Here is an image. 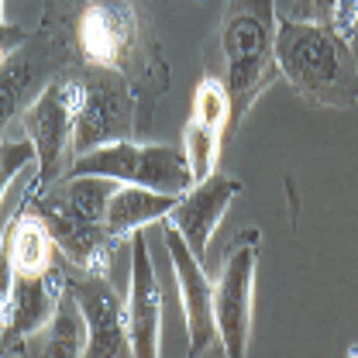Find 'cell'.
Listing matches in <instances>:
<instances>
[{
    "label": "cell",
    "instance_id": "cell-24",
    "mask_svg": "<svg viewBox=\"0 0 358 358\" xmlns=\"http://www.w3.org/2000/svg\"><path fill=\"white\" fill-rule=\"evenodd\" d=\"M355 28H358V0H338V14H334V31H338L341 38H348V42H352Z\"/></svg>",
    "mask_w": 358,
    "mask_h": 358
},
{
    "label": "cell",
    "instance_id": "cell-26",
    "mask_svg": "<svg viewBox=\"0 0 358 358\" xmlns=\"http://www.w3.org/2000/svg\"><path fill=\"white\" fill-rule=\"evenodd\" d=\"M0 17H3V0H0Z\"/></svg>",
    "mask_w": 358,
    "mask_h": 358
},
{
    "label": "cell",
    "instance_id": "cell-18",
    "mask_svg": "<svg viewBox=\"0 0 358 358\" xmlns=\"http://www.w3.org/2000/svg\"><path fill=\"white\" fill-rule=\"evenodd\" d=\"M55 186H59L62 200H66L80 217L103 224V217H107V203H110V196L117 193L121 182L103 179V176H66L62 182H55Z\"/></svg>",
    "mask_w": 358,
    "mask_h": 358
},
{
    "label": "cell",
    "instance_id": "cell-13",
    "mask_svg": "<svg viewBox=\"0 0 358 358\" xmlns=\"http://www.w3.org/2000/svg\"><path fill=\"white\" fill-rule=\"evenodd\" d=\"M66 293V259L59 252V259L52 262L48 272L42 275H31V279H21L14 275V296H10V310H7V320L0 324L3 327V345L7 352L10 348H24L35 334H42L52 320V313L59 307Z\"/></svg>",
    "mask_w": 358,
    "mask_h": 358
},
{
    "label": "cell",
    "instance_id": "cell-9",
    "mask_svg": "<svg viewBox=\"0 0 358 358\" xmlns=\"http://www.w3.org/2000/svg\"><path fill=\"white\" fill-rule=\"evenodd\" d=\"M66 289L87 324L83 358H131L121 289H114L107 275H90L73 266H66Z\"/></svg>",
    "mask_w": 358,
    "mask_h": 358
},
{
    "label": "cell",
    "instance_id": "cell-7",
    "mask_svg": "<svg viewBox=\"0 0 358 358\" xmlns=\"http://www.w3.org/2000/svg\"><path fill=\"white\" fill-rule=\"evenodd\" d=\"M24 207L48 227V234H52L55 248L62 252L66 266L80 268V272H90V275H110V262H114V252H117V241H121V238H114L103 224L80 217V214L62 200L59 186L42 189V193H35V189L28 186Z\"/></svg>",
    "mask_w": 358,
    "mask_h": 358
},
{
    "label": "cell",
    "instance_id": "cell-20",
    "mask_svg": "<svg viewBox=\"0 0 358 358\" xmlns=\"http://www.w3.org/2000/svg\"><path fill=\"white\" fill-rule=\"evenodd\" d=\"M189 121L203 124V128H214V131H231V100H227V90L221 87V80L214 76H203L200 87L193 93V110H189Z\"/></svg>",
    "mask_w": 358,
    "mask_h": 358
},
{
    "label": "cell",
    "instance_id": "cell-2",
    "mask_svg": "<svg viewBox=\"0 0 358 358\" xmlns=\"http://www.w3.org/2000/svg\"><path fill=\"white\" fill-rule=\"evenodd\" d=\"M275 0H224L221 21L207 42V76L221 80L231 100V128L245 121L255 100L266 93L275 76Z\"/></svg>",
    "mask_w": 358,
    "mask_h": 358
},
{
    "label": "cell",
    "instance_id": "cell-3",
    "mask_svg": "<svg viewBox=\"0 0 358 358\" xmlns=\"http://www.w3.org/2000/svg\"><path fill=\"white\" fill-rule=\"evenodd\" d=\"M275 62L289 87L313 107L358 103V59L334 24H303L289 17L279 21Z\"/></svg>",
    "mask_w": 358,
    "mask_h": 358
},
{
    "label": "cell",
    "instance_id": "cell-8",
    "mask_svg": "<svg viewBox=\"0 0 358 358\" xmlns=\"http://www.w3.org/2000/svg\"><path fill=\"white\" fill-rule=\"evenodd\" d=\"M21 131L35 145V159H38V176L31 179L35 193L52 189L55 182L69 176V169L76 162V155H73V114H69V100H66L59 76L21 114Z\"/></svg>",
    "mask_w": 358,
    "mask_h": 358
},
{
    "label": "cell",
    "instance_id": "cell-10",
    "mask_svg": "<svg viewBox=\"0 0 358 358\" xmlns=\"http://www.w3.org/2000/svg\"><path fill=\"white\" fill-rule=\"evenodd\" d=\"M124 327L131 358H159V334H162V286L152 266V248L145 234H131V275H128V307Z\"/></svg>",
    "mask_w": 358,
    "mask_h": 358
},
{
    "label": "cell",
    "instance_id": "cell-19",
    "mask_svg": "<svg viewBox=\"0 0 358 358\" xmlns=\"http://www.w3.org/2000/svg\"><path fill=\"white\" fill-rule=\"evenodd\" d=\"M221 141L224 131L203 128L196 121H186V128H182V155H186L193 186L203 182L207 176H214V166H217V155H221Z\"/></svg>",
    "mask_w": 358,
    "mask_h": 358
},
{
    "label": "cell",
    "instance_id": "cell-4",
    "mask_svg": "<svg viewBox=\"0 0 358 358\" xmlns=\"http://www.w3.org/2000/svg\"><path fill=\"white\" fill-rule=\"evenodd\" d=\"M69 114H73V155H87L93 148L114 141H138L145 128L134 90L128 80L107 69H62L59 73Z\"/></svg>",
    "mask_w": 358,
    "mask_h": 358
},
{
    "label": "cell",
    "instance_id": "cell-25",
    "mask_svg": "<svg viewBox=\"0 0 358 358\" xmlns=\"http://www.w3.org/2000/svg\"><path fill=\"white\" fill-rule=\"evenodd\" d=\"M200 358H227V355H224L221 341H217V345H210V348H207V352H203V355H200Z\"/></svg>",
    "mask_w": 358,
    "mask_h": 358
},
{
    "label": "cell",
    "instance_id": "cell-15",
    "mask_svg": "<svg viewBox=\"0 0 358 358\" xmlns=\"http://www.w3.org/2000/svg\"><path fill=\"white\" fill-rule=\"evenodd\" d=\"M176 200L179 196H169V193H155V189H145V186L121 182L117 193L107 203L103 227L114 238H131L138 227H145V224H152V221H162L176 207Z\"/></svg>",
    "mask_w": 358,
    "mask_h": 358
},
{
    "label": "cell",
    "instance_id": "cell-12",
    "mask_svg": "<svg viewBox=\"0 0 358 358\" xmlns=\"http://www.w3.org/2000/svg\"><path fill=\"white\" fill-rule=\"evenodd\" d=\"M238 193H241V179L207 176L203 182H196L193 189H186L176 200V207L162 217L169 227L179 231V238L196 255V262H207L210 238H214L217 224H221V217L227 214V207H231V200Z\"/></svg>",
    "mask_w": 358,
    "mask_h": 358
},
{
    "label": "cell",
    "instance_id": "cell-14",
    "mask_svg": "<svg viewBox=\"0 0 358 358\" xmlns=\"http://www.w3.org/2000/svg\"><path fill=\"white\" fill-rule=\"evenodd\" d=\"M59 76V59L48 48L42 35L28 38L7 62H0V134L10 128V121L38 100L52 80Z\"/></svg>",
    "mask_w": 358,
    "mask_h": 358
},
{
    "label": "cell",
    "instance_id": "cell-21",
    "mask_svg": "<svg viewBox=\"0 0 358 358\" xmlns=\"http://www.w3.org/2000/svg\"><path fill=\"white\" fill-rule=\"evenodd\" d=\"M35 145L28 141V134H0V196L7 193L10 179L21 176L28 166H35Z\"/></svg>",
    "mask_w": 358,
    "mask_h": 358
},
{
    "label": "cell",
    "instance_id": "cell-17",
    "mask_svg": "<svg viewBox=\"0 0 358 358\" xmlns=\"http://www.w3.org/2000/svg\"><path fill=\"white\" fill-rule=\"evenodd\" d=\"M35 338H38V345H35L31 358H83L87 324H83V313L76 307V300L69 296V289L62 293L48 327L42 334H35Z\"/></svg>",
    "mask_w": 358,
    "mask_h": 358
},
{
    "label": "cell",
    "instance_id": "cell-6",
    "mask_svg": "<svg viewBox=\"0 0 358 358\" xmlns=\"http://www.w3.org/2000/svg\"><path fill=\"white\" fill-rule=\"evenodd\" d=\"M255 266H259V231L248 227L224 255L221 275L214 282V324L227 358L248 355L252 334V300H255Z\"/></svg>",
    "mask_w": 358,
    "mask_h": 358
},
{
    "label": "cell",
    "instance_id": "cell-23",
    "mask_svg": "<svg viewBox=\"0 0 358 358\" xmlns=\"http://www.w3.org/2000/svg\"><path fill=\"white\" fill-rule=\"evenodd\" d=\"M24 42H28V31L21 24H10V21L0 17V62H7Z\"/></svg>",
    "mask_w": 358,
    "mask_h": 358
},
{
    "label": "cell",
    "instance_id": "cell-5",
    "mask_svg": "<svg viewBox=\"0 0 358 358\" xmlns=\"http://www.w3.org/2000/svg\"><path fill=\"white\" fill-rule=\"evenodd\" d=\"M69 176H103L128 186H145L155 193L182 196L193 189V176L186 166V155L176 145H145V141H114L103 148H93L80 155L69 169Z\"/></svg>",
    "mask_w": 358,
    "mask_h": 358
},
{
    "label": "cell",
    "instance_id": "cell-22",
    "mask_svg": "<svg viewBox=\"0 0 358 358\" xmlns=\"http://www.w3.org/2000/svg\"><path fill=\"white\" fill-rule=\"evenodd\" d=\"M338 14V0H293L289 7V21H303V24H334Z\"/></svg>",
    "mask_w": 358,
    "mask_h": 358
},
{
    "label": "cell",
    "instance_id": "cell-16",
    "mask_svg": "<svg viewBox=\"0 0 358 358\" xmlns=\"http://www.w3.org/2000/svg\"><path fill=\"white\" fill-rule=\"evenodd\" d=\"M55 259H59V248H55L48 227L24 207V196H21V210L14 214V241H10L14 275H21V279L42 275L52 268Z\"/></svg>",
    "mask_w": 358,
    "mask_h": 358
},
{
    "label": "cell",
    "instance_id": "cell-1",
    "mask_svg": "<svg viewBox=\"0 0 358 358\" xmlns=\"http://www.w3.org/2000/svg\"><path fill=\"white\" fill-rule=\"evenodd\" d=\"M62 69H107L128 80L141 121L169 87L166 55L145 0H45L38 28Z\"/></svg>",
    "mask_w": 358,
    "mask_h": 358
},
{
    "label": "cell",
    "instance_id": "cell-11",
    "mask_svg": "<svg viewBox=\"0 0 358 358\" xmlns=\"http://www.w3.org/2000/svg\"><path fill=\"white\" fill-rule=\"evenodd\" d=\"M166 248L173 259L179 286V303L186 313V334H189V358H200L210 345H217V324H214V282L207 275L203 262H196V255L186 248V241L179 238L176 227L166 224Z\"/></svg>",
    "mask_w": 358,
    "mask_h": 358
}]
</instances>
